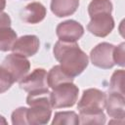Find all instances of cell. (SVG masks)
Here are the masks:
<instances>
[{"label":"cell","instance_id":"obj_17","mask_svg":"<svg viewBox=\"0 0 125 125\" xmlns=\"http://www.w3.org/2000/svg\"><path fill=\"white\" fill-rule=\"evenodd\" d=\"M112 12V3L110 0H92L88 6L89 16H93L97 13Z\"/></svg>","mask_w":125,"mask_h":125},{"label":"cell","instance_id":"obj_9","mask_svg":"<svg viewBox=\"0 0 125 125\" xmlns=\"http://www.w3.org/2000/svg\"><path fill=\"white\" fill-rule=\"evenodd\" d=\"M56 33L61 41L76 42L84 34V27L74 20H67L57 25Z\"/></svg>","mask_w":125,"mask_h":125},{"label":"cell","instance_id":"obj_1","mask_svg":"<svg viewBox=\"0 0 125 125\" xmlns=\"http://www.w3.org/2000/svg\"><path fill=\"white\" fill-rule=\"evenodd\" d=\"M53 53L62 70L73 78L81 74L88 66V56L76 42L59 40L55 43Z\"/></svg>","mask_w":125,"mask_h":125},{"label":"cell","instance_id":"obj_7","mask_svg":"<svg viewBox=\"0 0 125 125\" xmlns=\"http://www.w3.org/2000/svg\"><path fill=\"white\" fill-rule=\"evenodd\" d=\"M90 18L91 21L87 24V29L97 37H105L114 28V20L111 13H97Z\"/></svg>","mask_w":125,"mask_h":125},{"label":"cell","instance_id":"obj_11","mask_svg":"<svg viewBox=\"0 0 125 125\" xmlns=\"http://www.w3.org/2000/svg\"><path fill=\"white\" fill-rule=\"evenodd\" d=\"M105 109L107 114L115 119L124 118L125 114V99L124 95L114 92H108L105 98Z\"/></svg>","mask_w":125,"mask_h":125},{"label":"cell","instance_id":"obj_3","mask_svg":"<svg viewBox=\"0 0 125 125\" xmlns=\"http://www.w3.org/2000/svg\"><path fill=\"white\" fill-rule=\"evenodd\" d=\"M79 89L73 82H65L53 89L50 95L52 108L71 107L78 99Z\"/></svg>","mask_w":125,"mask_h":125},{"label":"cell","instance_id":"obj_15","mask_svg":"<svg viewBox=\"0 0 125 125\" xmlns=\"http://www.w3.org/2000/svg\"><path fill=\"white\" fill-rule=\"evenodd\" d=\"M18 36L16 31L7 25L0 26V51L8 52L12 49Z\"/></svg>","mask_w":125,"mask_h":125},{"label":"cell","instance_id":"obj_5","mask_svg":"<svg viewBox=\"0 0 125 125\" xmlns=\"http://www.w3.org/2000/svg\"><path fill=\"white\" fill-rule=\"evenodd\" d=\"M0 66L11 74L15 82H19L28 73L30 62L25 57L12 53L5 57Z\"/></svg>","mask_w":125,"mask_h":125},{"label":"cell","instance_id":"obj_8","mask_svg":"<svg viewBox=\"0 0 125 125\" xmlns=\"http://www.w3.org/2000/svg\"><path fill=\"white\" fill-rule=\"evenodd\" d=\"M20 87L27 93H35L49 90L47 83V71L44 68H35L19 81Z\"/></svg>","mask_w":125,"mask_h":125},{"label":"cell","instance_id":"obj_12","mask_svg":"<svg viewBox=\"0 0 125 125\" xmlns=\"http://www.w3.org/2000/svg\"><path fill=\"white\" fill-rule=\"evenodd\" d=\"M47 15L46 8L40 2H31L27 4L21 12V20L26 23H39Z\"/></svg>","mask_w":125,"mask_h":125},{"label":"cell","instance_id":"obj_23","mask_svg":"<svg viewBox=\"0 0 125 125\" xmlns=\"http://www.w3.org/2000/svg\"><path fill=\"white\" fill-rule=\"evenodd\" d=\"M5 7H6V0H0V13L3 12Z\"/></svg>","mask_w":125,"mask_h":125},{"label":"cell","instance_id":"obj_24","mask_svg":"<svg viewBox=\"0 0 125 125\" xmlns=\"http://www.w3.org/2000/svg\"><path fill=\"white\" fill-rule=\"evenodd\" d=\"M0 124H7V120L2 115H0Z\"/></svg>","mask_w":125,"mask_h":125},{"label":"cell","instance_id":"obj_2","mask_svg":"<svg viewBox=\"0 0 125 125\" xmlns=\"http://www.w3.org/2000/svg\"><path fill=\"white\" fill-rule=\"evenodd\" d=\"M51 92L49 90L28 93L26 97L27 108L26 119L30 125L47 124L52 115V105L50 99Z\"/></svg>","mask_w":125,"mask_h":125},{"label":"cell","instance_id":"obj_19","mask_svg":"<svg viewBox=\"0 0 125 125\" xmlns=\"http://www.w3.org/2000/svg\"><path fill=\"white\" fill-rule=\"evenodd\" d=\"M123 82H124V70L123 69L115 70L112 73L111 78H110L108 92H114V93H119V94L124 95Z\"/></svg>","mask_w":125,"mask_h":125},{"label":"cell","instance_id":"obj_22","mask_svg":"<svg viewBox=\"0 0 125 125\" xmlns=\"http://www.w3.org/2000/svg\"><path fill=\"white\" fill-rule=\"evenodd\" d=\"M125 43L122 42L118 46H114L113 49V61L115 64L120 66L125 65Z\"/></svg>","mask_w":125,"mask_h":125},{"label":"cell","instance_id":"obj_14","mask_svg":"<svg viewBox=\"0 0 125 125\" xmlns=\"http://www.w3.org/2000/svg\"><path fill=\"white\" fill-rule=\"evenodd\" d=\"M65 82H73V77L64 72L60 64L53 66L47 73V83L48 86L52 89Z\"/></svg>","mask_w":125,"mask_h":125},{"label":"cell","instance_id":"obj_16","mask_svg":"<svg viewBox=\"0 0 125 125\" xmlns=\"http://www.w3.org/2000/svg\"><path fill=\"white\" fill-rule=\"evenodd\" d=\"M53 125H78L79 116L74 111H58L52 121Z\"/></svg>","mask_w":125,"mask_h":125},{"label":"cell","instance_id":"obj_10","mask_svg":"<svg viewBox=\"0 0 125 125\" xmlns=\"http://www.w3.org/2000/svg\"><path fill=\"white\" fill-rule=\"evenodd\" d=\"M40 42L36 35H23L17 38L11 50L13 53L27 58L34 56L38 52Z\"/></svg>","mask_w":125,"mask_h":125},{"label":"cell","instance_id":"obj_4","mask_svg":"<svg viewBox=\"0 0 125 125\" xmlns=\"http://www.w3.org/2000/svg\"><path fill=\"white\" fill-rule=\"evenodd\" d=\"M105 93L99 89L89 88L84 90L82 97L77 104L79 113L104 111L105 106Z\"/></svg>","mask_w":125,"mask_h":125},{"label":"cell","instance_id":"obj_13","mask_svg":"<svg viewBox=\"0 0 125 125\" xmlns=\"http://www.w3.org/2000/svg\"><path fill=\"white\" fill-rule=\"evenodd\" d=\"M79 6V0H51V11L58 18L73 15Z\"/></svg>","mask_w":125,"mask_h":125},{"label":"cell","instance_id":"obj_18","mask_svg":"<svg viewBox=\"0 0 125 125\" xmlns=\"http://www.w3.org/2000/svg\"><path fill=\"white\" fill-rule=\"evenodd\" d=\"M78 116H79V123L80 124H100V125H104L105 123V115H104V111L79 113Z\"/></svg>","mask_w":125,"mask_h":125},{"label":"cell","instance_id":"obj_21","mask_svg":"<svg viewBox=\"0 0 125 125\" xmlns=\"http://www.w3.org/2000/svg\"><path fill=\"white\" fill-rule=\"evenodd\" d=\"M14 83L15 81L11 74L0 66V94L8 91Z\"/></svg>","mask_w":125,"mask_h":125},{"label":"cell","instance_id":"obj_6","mask_svg":"<svg viewBox=\"0 0 125 125\" xmlns=\"http://www.w3.org/2000/svg\"><path fill=\"white\" fill-rule=\"evenodd\" d=\"M113 49L114 45L108 42H102L91 50L90 60L91 62L103 69H109L114 66L113 61Z\"/></svg>","mask_w":125,"mask_h":125},{"label":"cell","instance_id":"obj_20","mask_svg":"<svg viewBox=\"0 0 125 125\" xmlns=\"http://www.w3.org/2000/svg\"><path fill=\"white\" fill-rule=\"evenodd\" d=\"M26 113H27V107L21 106L15 109L12 112V124L14 125H26L27 119H26Z\"/></svg>","mask_w":125,"mask_h":125}]
</instances>
